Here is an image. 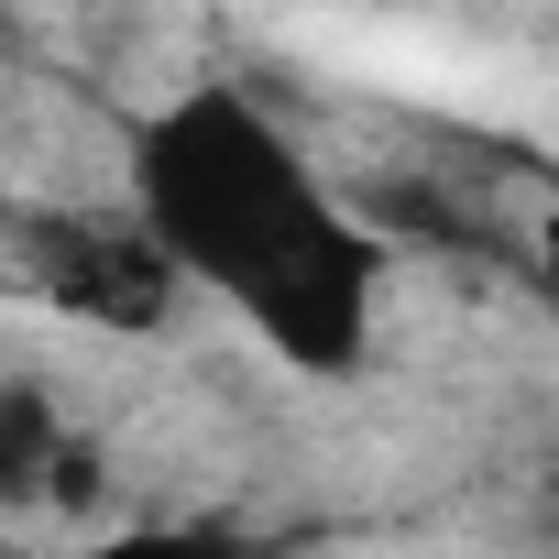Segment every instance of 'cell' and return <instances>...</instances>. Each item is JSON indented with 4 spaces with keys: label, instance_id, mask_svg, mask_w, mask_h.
<instances>
[{
    "label": "cell",
    "instance_id": "cell-1",
    "mask_svg": "<svg viewBox=\"0 0 559 559\" xmlns=\"http://www.w3.org/2000/svg\"><path fill=\"white\" fill-rule=\"evenodd\" d=\"M121 209L154 230L187 297H219L286 373L352 384L384 319V230L308 165V143L252 88L198 78L132 121Z\"/></svg>",
    "mask_w": 559,
    "mask_h": 559
},
{
    "label": "cell",
    "instance_id": "cell-2",
    "mask_svg": "<svg viewBox=\"0 0 559 559\" xmlns=\"http://www.w3.org/2000/svg\"><path fill=\"white\" fill-rule=\"evenodd\" d=\"M34 286L88 319V330H165L176 319V263L154 252V230L132 209H78V219H45L34 230Z\"/></svg>",
    "mask_w": 559,
    "mask_h": 559
},
{
    "label": "cell",
    "instance_id": "cell-3",
    "mask_svg": "<svg viewBox=\"0 0 559 559\" xmlns=\"http://www.w3.org/2000/svg\"><path fill=\"white\" fill-rule=\"evenodd\" d=\"M110 493V461L99 439L67 417V395L45 373H0V504H99Z\"/></svg>",
    "mask_w": 559,
    "mask_h": 559
},
{
    "label": "cell",
    "instance_id": "cell-4",
    "mask_svg": "<svg viewBox=\"0 0 559 559\" xmlns=\"http://www.w3.org/2000/svg\"><path fill=\"white\" fill-rule=\"evenodd\" d=\"M78 559H241V526H209V515H165V526H121V537H88Z\"/></svg>",
    "mask_w": 559,
    "mask_h": 559
},
{
    "label": "cell",
    "instance_id": "cell-5",
    "mask_svg": "<svg viewBox=\"0 0 559 559\" xmlns=\"http://www.w3.org/2000/svg\"><path fill=\"white\" fill-rule=\"evenodd\" d=\"M537 297H548V308H559V209H548V219H537Z\"/></svg>",
    "mask_w": 559,
    "mask_h": 559
},
{
    "label": "cell",
    "instance_id": "cell-6",
    "mask_svg": "<svg viewBox=\"0 0 559 559\" xmlns=\"http://www.w3.org/2000/svg\"><path fill=\"white\" fill-rule=\"evenodd\" d=\"M241 559H297V548H286V537H252V526H241Z\"/></svg>",
    "mask_w": 559,
    "mask_h": 559
}]
</instances>
